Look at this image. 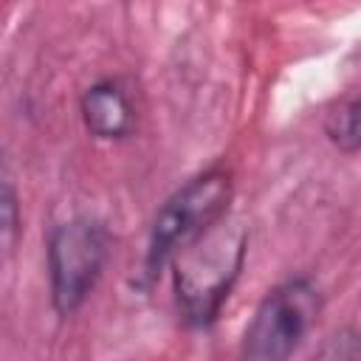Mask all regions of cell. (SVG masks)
<instances>
[{
	"mask_svg": "<svg viewBox=\"0 0 361 361\" xmlns=\"http://www.w3.org/2000/svg\"><path fill=\"white\" fill-rule=\"evenodd\" d=\"M231 197L234 175L223 164L209 166L178 186L152 217L135 285L144 290L152 288L169 262H175L186 248L226 220Z\"/></svg>",
	"mask_w": 361,
	"mask_h": 361,
	"instance_id": "6da1fadb",
	"label": "cell"
},
{
	"mask_svg": "<svg viewBox=\"0 0 361 361\" xmlns=\"http://www.w3.org/2000/svg\"><path fill=\"white\" fill-rule=\"evenodd\" d=\"M245 251H248L245 226L237 220H223L172 262L175 305L186 327L206 330L217 322L243 271Z\"/></svg>",
	"mask_w": 361,
	"mask_h": 361,
	"instance_id": "7a4b0ae2",
	"label": "cell"
},
{
	"mask_svg": "<svg viewBox=\"0 0 361 361\" xmlns=\"http://www.w3.org/2000/svg\"><path fill=\"white\" fill-rule=\"evenodd\" d=\"M322 313L319 285L299 274L274 285L257 305L237 361H290Z\"/></svg>",
	"mask_w": 361,
	"mask_h": 361,
	"instance_id": "3957f363",
	"label": "cell"
},
{
	"mask_svg": "<svg viewBox=\"0 0 361 361\" xmlns=\"http://www.w3.org/2000/svg\"><path fill=\"white\" fill-rule=\"evenodd\" d=\"M110 257V231L96 217H71L48 234L51 307L59 319L73 316L102 279Z\"/></svg>",
	"mask_w": 361,
	"mask_h": 361,
	"instance_id": "277c9868",
	"label": "cell"
},
{
	"mask_svg": "<svg viewBox=\"0 0 361 361\" xmlns=\"http://www.w3.org/2000/svg\"><path fill=\"white\" fill-rule=\"evenodd\" d=\"M85 130L99 141H121L135 130V107L121 79H99L79 99Z\"/></svg>",
	"mask_w": 361,
	"mask_h": 361,
	"instance_id": "5b68a950",
	"label": "cell"
},
{
	"mask_svg": "<svg viewBox=\"0 0 361 361\" xmlns=\"http://www.w3.org/2000/svg\"><path fill=\"white\" fill-rule=\"evenodd\" d=\"M324 135L341 152H361V93L341 102L324 121Z\"/></svg>",
	"mask_w": 361,
	"mask_h": 361,
	"instance_id": "8992f818",
	"label": "cell"
},
{
	"mask_svg": "<svg viewBox=\"0 0 361 361\" xmlns=\"http://www.w3.org/2000/svg\"><path fill=\"white\" fill-rule=\"evenodd\" d=\"M310 361H361V330L355 324L333 330Z\"/></svg>",
	"mask_w": 361,
	"mask_h": 361,
	"instance_id": "52a82bcc",
	"label": "cell"
},
{
	"mask_svg": "<svg viewBox=\"0 0 361 361\" xmlns=\"http://www.w3.org/2000/svg\"><path fill=\"white\" fill-rule=\"evenodd\" d=\"M0 209H3V243L6 251H14V240L20 231V217H17V192L11 186V180H3V197H0Z\"/></svg>",
	"mask_w": 361,
	"mask_h": 361,
	"instance_id": "ba28073f",
	"label": "cell"
}]
</instances>
